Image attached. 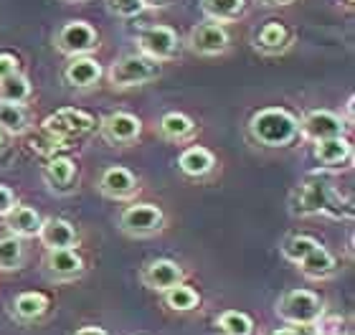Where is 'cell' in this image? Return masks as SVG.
<instances>
[{
	"label": "cell",
	"mask_w": 355,
	"mask_h": 335,
	"mask_svg": "<svg viewBox=\"0 0 355 335\" xmlns=\"http://www.w3.org/2000/svg\"><path fill=\"white\" fill-rule=\"evenodd\" d=\"M318 244H320L318 239L307 237V234H297V237L284 239V244H282V257L289 259L292 264H297V261H302Z\"/></svg>",
	"instance_id": "cell-31"
},
{
	"label": "cell",
	"mask_w": 355,
	"mask_h": 335,
	"mask_svg": "<svg viewBox=\"0 0 355 335\" xmlns=\"http://www.w3.org/2000/svg\"><path fill=\"white\" fill-rule=\"evenodd\" d=\"M297 267L307 280H327V277H333L338 272V261L325 246L318 244L302 261H297Z\"/></svg>",
	"instance_id": "cell-22"
},
{
	"label": "cell",
	"mask_w": 355,
	"mask_h": 335,
	"mask_svg": "<svg viewBox=\"0 0 355 335\" xmlns=\"http://www.w3.org/2000/svg\"><path fill=\"white\" fill-rule=\"evenodd\" d=\"M31 99V82L21 71L0 82V102L6 105H26Z\"/></svg>",
	"instance_id": "cell-28"
},
{
	"label": "cell",
	"mask_w": 355,
	"mask_h": 335,
	"mask_svg": "<svg viewBox=\"0 0 355 335\" xmlns=\"http://www.w3.org/2000/svg\"><path fill=\"white\" fill-rule=\"evenodd\" d=\"M157 127H160V135L171 142H185L196 135V122L183 112H165Z\"/></svg>",
	"instance_id": "cell-25"
},
{
	"label": "cell",
	"mask_w": 355,
	"mask_h": 335,
	"mask_svg": "<svg viewBox=\"0 0 355 335\" xmlns=\"http://www.w3.org/2000/svg\"><path fill=\"white\" fill-rule=\"evenodd\" d=\"M13 206H15V194L8 186H3V183H0V218L6 216Z\"/></svg>",
	"instance_id": "cell-36"
},
{
	"label": "cell",
	"mask_w": 355,
	"mask_h": 335,
	"mask_svg": "<svg viewBox=\"0 0 355 335\" xmlns=\"http://www.w3.org/2000/svg\"><path fill=\"white\" fill-rule=\"evenodd\" d=\"M18 71H21V64H18V59H15L13 53L0 51V82L8 79V76L18 74Z\"/></svg>",
	"instance_id": "cell-35"
},
{
	"label": "cell",
	"mask_w": 355,
	"mask_h": 335,
	"mask_svg": "<svg viewBox=\"0 0 355 335\" xmlns=\"http://www.w3.org/2000/svg\"><path fill=\"white\" fill-rule=\"evenodd\" d=\"M137 51L148 59L163 64V61H171L180 51V38L171 26H145V28L137 33Z\"/></svg>",
	"instance_id": "cell-8"
},
{
	"label": "cell",
	"mask_w": 355,
	"mask_h": 335,
	"mask_svg": "<svg viewBox=\"0 0 355 335\" xmlns=\"http://www.w3.org/2000/svg\"><path fill=\"white\" fill-rule=\"evenodd\" d=\"M345 135V119L330 110H310L300 119V137L310 142H322Z\"/></svg>",
	"instance_id": "cell-10"
},
{
	"label": "cell",
	"mask_w": 355,
	"mask_h": 335,
	"mask_svg": "<svg viewBox=\"0 0 355 335\" xmlns=\"http://www.w3.org/2000/svg\"><path fill=\"white\" fill-rule=\"evenodd\" d=\"M249 135L264 148H287L300 137V119L284 107H264L249 119Z\"/></svg>",
	"instance_id": "cell-2"
},
{
	"label": "cell",
	"mask_w": 355,
	"mask_h": 335,
	"mask_svg": "<svg viewBox=\"0 0 355 335\" xmlns=\"http://www.w3.org/2000/svg\"><path fill=\"white\" fill-rule=\"evenodd\" d=\"M229 31L221 23H198L193 26L191 33H188V49H191L196 56H203V59H211V56H221L229 49Z\"/></svg>",
	"instance_id": "cell-9"
},
{
	"label": "cell",
	"mask_w": 355,
	"mask_h": 335,
	"mask_svg": "<svg viewBox=\"0 0 355 335\" xmlns=\"http://www.w3.org/2000/svg\"><path fill=\"white\" fill-rule=\"evenodd\" d=\"M44 269L53 282H71V280L84 275V259L74 246H69V249H49L44 257Z\"/></svg>",
	"instance_id": "cell-13"
},
{
	"label": "cell",
	"mask_w": 355,
	"mask_h": 335,
	"mask_svg": "<svg viewBox=\"0 0 355 335\" xmlns=\"http://www.w3.org/2000/svg\"><path fill=\"white\" fill-rule=\"evenodd\" d=\"M41 214L31 206H23V203H15L13 209L8 211L3 216V223H6L8 234H13L18 239H33L41 229Z\"/></svg>",
	"instance_id": "cell-20"
},
{
	"label": "cell",
	"mask_w": 355,
	"mask_h": 335,
	"mask_svg": "<svg viewBox=\"0 0 355 335\" xmlns=\"http://www.w3.org/2000/svg\"><path fill=\"white\" fill-rule=\"evenodd\" d=\"M71 335H110L104 328H99V325H84V328L74 330Z\"/></svg>",
	"instance_id": "cell-38"
},
{
	"label": "cell",
	"mask_w": 355,
	"mask_h": 335,
	"mask_svg": "<svg viewBox=\"0 0 355 335\" xmlns=\"http://www.w3.org/2000/svg\"><path fill=\"white\" fill-rule=\"evenodd\" d=\"M325 313V302L312 290H289L277 302V315L287 325H315Z\"/></svg>",
	"instance_id": "cell-4"
},
{
	"label": "cell",
	"mask_w": 355,
	"mask_h": 335,
	"mask_svg": "<svg viewBox=\"0 0 355 335\" xmlns=\"http://www.w3.org/2000/svg\"><path fill=\"white\" fill-rule=\"evenodd\" d=\"M49 310V298L44 292H21L13 300V315L21 323H36L41 320Z\"/></svg>",
	"instance_id": "cell-24"
},
{
	"label": "cell",
	"mask_w": 355,
	"mask_h": 335,
	"mask_svg": "<svg viewBox=\"0 0 355 335\" xmlns=\"http://www.w3.org/2000/svg\"><path fill=\"white\" fill-rule=\"evenodd\" d=\"M292 31L282 21H269L264 23L257 33H254V49L264 56H282L292 46Z\"/></svg>",
	"instance_id": "cell-17"
},
{
	"label": "cell",
	"mask_w": 355,
	"mask_h": 335,
	"mask_svg": "<svg viewBox=\"0 0 355 335\" xmlns=\"http://www.w3.org/2000/svg\"><path fill=\"white\" fill-rule=\"evenodd\" d=\"M110 10L119 18H137L145 8L140 0H110Z\"/></svg>",
	"instance_id": "cell-34"
},
{
	"label": "cell",
	"mask_w": 355,
	"mask_h": 335,
	"mask_svg": "<svg viewBox=\"0 0 355 335\" xmlns=\"http://www.w3.org/2000/svg\"><path fill=\"white\" fill-rule=\"evenodd\" d=\"M315 157H318V163L322 168H327V171L350 168V163H353V145H350V140L345 135L315 142Z\"/></svg>",
	"instance_id": "cell-18"
},
{
	"label": "cell",
	"mask_w": 355,
	"mask_h": 335,
	"mask_svg": "<svg viewBox=\"0 0 355 335\" xmlns=\"http://www.w3.org/2000/svg\"><path fill=\"white\" fill-rule=\"evenodd\" d=\"M142 3V8L148 10V8H160V6H165V0H140Z\"/></svg>",
	"instance_id": "cell-39"
},
{
	"label": "cell",
	"mask_w": 355,
	"mask_h": 335,
	"mask_svg": "<svg viewBox=\"0 0 355 335\" xmlns=\"http://www.w3.org/2000/svg\"><path fill=\"white\" fill-rule=\"evenodd\" d=\"M67 3H84V0H67Z\"/></svg>",
	"instance_id": "cell-42"
},
{
	"label": "cell",
	"mask_w": 355,
	"mask_h": 335,
	"mask_svg": "<svg viewBox=\"0 0 355 335\" xmlns=\"http://www.w3.org/2000/svg\"><path fill=\"white\" fill-rule=\"evenodd\" d=\"M64 84L71 87V89H92L99 84L102 79V67L99 61L92 59V56H74L69 59V64L64 67V74H61Z\"/></svg>",
	"instance_id": "cell-16"
},
{
	"label": "cell",
	"mask_w": 355,
	"mask_h": 335,
	"mask_svg": "<svg viewBox=\"0 0 355 335\" xmlns=\"http://www.w3.org/2000/svg\"><path fill=\"white\" fill-rule=\"evenodd\" d=\"M41 178L51 194H69L76 183V163L67 155H53L46 160Z\"/></svg>",
	"instance_id": "cell-15"
},
{
	"label": "cell",
	"mask_w": 355,
	"mask_h": 335,
	"mask_svg": "<svg viewBox=\"0 0 355 335\" xmlns=\"http://www.w3.org/2000/svg\"><path fill=\"white\" fill-rule=\"evenodd\" d=\"M165 226V214L155 203H132L119 214V231L132 239H145L160 234Z\"/></svg>",
	"instance_id": "cell-6"
},
{
	"label": "cell",
	"mask_w": 355,
	"mask_h": 335,
	"mask_svg": "<svg viewBox=\"0 0 355 335\" xmlns=\"http://www.w3.org/2000/svg\"><path fill=\"white\" fill-rule=\"evenodd\" d=\"M96 188H99V194L112 198V201H130L132 196H137L140 183H137L132 171H127L122 165H110L102 171Z\"/></svg>",
	"instance_id": "cell-12"
},
{
	"label": "cell",
	"mask_w": 355,
	"mask_h": 335,
	"mask_svg": "<svg viewBox=\"0 0 355 335\" xmlns=\"http://www.w3.org/2000/svg\"><path fill=\"white\" fill-rule=\"evenodd\" d=\"M36 237L44 244L46 252L49 249H69V246H76V229L67 218H59V216L44 218Z\"/></svg>",
	"instance_id": "cell-19"
},
{
	"label": "cell",
	"mask_w": 355,
	"mask_h": 335,
	"mask_svg": "<svg viewBox=\"0 0 355 335\" xmlns=\"http://www.w3.org/2000/svg\"><path fill=\"white\" fill-rule=\"evenodd\" d=\"M140 280L148 290L165 292L175 287L178 282H183V267L173 259H153L142 267Z\"/></svg>",
	"instance_id": "cell-14"
},
{
	"label": "cell",
	"mask_w": 355,
	"mask_h": 335,
	"mask_svg": "<svg viewBox=\"0 0 355 335\" xmlns=\"http://www.w3.org/2000/svg\"><path fill=\"white\" fill-rule=\"evenodd\" d=\"M28 114L23 105H6L0 102V130L6 135H26L28 132Z\"/></svg>",
	"instance_id": "cell-27"
},
{
	"label": "cell",
	"mask_w": 355,
	"mask_h": 335,
	"mask_svg": "<svg viewBox=\"0 0 355 335\" xmlns=\"http://www.w3.org/2000/svg\"><path fill=\"white\" fill-rule=\"evenodd\" d=\"M99 135L110 145H132L140 140L142 119L130 112H112L99 122Z\"/></svg>",
	"instance_id": "cell-11"
},
{
	"label": "cell",
	"mask_w": 355,
	"mask_h": 335,
	"mask_svg": "<svg viewBox=\"0 0 355 335\" xmlns=\"http://www.w3.org/2000/svg\"><path fill=\"white\" fill-rule=\"evenodd\" d=\"M28 148L33 150V153H38V155H44L46 160H49V157L59 155L61 150L69 148V145H67V142L56 140V137H51V135H46L44 130H41V132L33 135V137L28 140Z\"/></svg>",
	"instance_id": "cell-32"
},
{
	"label": "cell",
	"mask_w": 355,
	"mask_h": 335,
	"mask_svg": "<svg viewBox=\"0 0 355 335\" xmlns=\"http://www.w3.org/2000/svg\"><path fill=\"white\" fill-rule=\"evenodd\" d=\"M289 214L292 216H333V218H353V209L343 203L340 194L333 188V183L320 175H310L289 196Z\"/></svg>",
	"instance_id": "cell-1"
},
{
	"label": "cell",
	"mask_w": 355,
	"mask_h": 335,
	"mask_svg": "<svg viewBox=\"0 0 355 335\" xmlns=\"http://www.w3.org/2000/svg\"><path fill=\"white\" fill-rule=\"evenodd\" d=\"M216 330L221 335H254V320L246 313L226 310L216 318Z\"/></svg>",
	"instance_id": "cell-29"
},
{
	"label": "cell",
	"mask_w": 355,
	"mask_h": 335,
	"mask_svg": "<svg viewBox=\"0 0 355 335\" xmlns=\"http://www.w3.org/2000/svg\"><path fill=\"white\" fill-rule=\"evenodd\" d=\"M348 3H355V0H348Z\"/></svg>",
	"instance_id": "cell-43"
},
{
	"label": "cell",
	"mask_w": 355,
	"mask_h": 335,
	"mask_svg": "<svg viewBox=\"0 0 355 335\" xmlns=\"http://www.w3.org/2000/svg\"><path fill=\"white\" fill-rule=\"evenodd\" d=\"M312 333L315 335H348V328H345V320L340 315H320L318 323L312 325Z\"/></svg>",
	"instance_id": "cell-33"
},
{
	"label": "cell",
	"mask_w": 355,
	"mask_h": 335,
	"mask_svg": "<svg viewBox=\"0 0 355 335\" xmlns=\"http://www.w3.org/2000/svg\"><path fill=\"white\" fill-rule=\"evenodd\" d=\"M6 145H8V135L3 132V130H0V153L6 150Z\"/></svg>",
	"instance_id": "cell-41"
},
{
	"label": "cell",
	"mask_w": 355,
	"mask_h": 335,
	"mask_svg": "<svg viewBox=\"0 0 355 335\" xmlns=\"http://www.w3.org/2000/svg\"><path fill=\"white\" fill-rule=\"evenodd\" d=\"M107 76H110V84L114 89L142 87V84H148L160 76V64L148 59V56H142L140 51L125 53V56H119V59L112 64Z\"/></svg>",
	"instance_id": "cell-3"
},
{
	"label": "cell",
	"mask_w": 355,
	"mask_h": 335,
	"mask_svg": "<svg viewBox=\"0 0 355 335\" xmlns=\"http://www.w3.org/2000/svg\"><path fill=\"white\" fill-rule=\"evenodd\" d=\"M23 264V239L8 234L0 237V269L3 272H13Z\"/></svg>",
	"instance_id": "cell-30"
},
{
	"label": "cell",
	"mask_w": 355,
	"mask_h": 335,
	"mask_svg": "<svg viewBox=\"0 0 355 335\" xmlns=\"http://www.w3.org/2000/svg\"><path fill=\"white\" fill-rule=\"evenodd\" d=\"M178 168L183 175L188 178H203L208 173L216 168V157L214 153L203 145H191V148H185L178 157Z\"/></svg>",
	"instance_id": "cell-21"
},
{
	"label": "cell",
	"mask_w": 355,
	"mask_h": 335,
	"mask_svg": "<svg viewBox=\"0 0 355 335\" xmlns=\"http://www.w3.org/2000/svg\"><path fill=\"white\" fill-rule=\"evenodd\" d=\"M53 46H56V51H61L64 56H69V59H74V56H89L92 51L99 49V36H96V31L92 23L67 21L56 31Z\"/></svg>",
	"instance_id": "cell-7"
},
{
	"label": "cell",
	"mask_w": 355,
	"mask_h": 335,
	"mask_svg": "<svg viewBox=\"0 0 355 335\" xmlns=\"http://www.w3.org/2000/svg\"><path fill=\"white\" fill-rule=\"evenodd\" d=\"M96 127V119L84 110H76V107H64V110H56L53 114L41 122V130L46 135H51L56 140L61 142H71L76 137H82V135L92 132Z\"/></svg>",
	"instance_id": "cell-5"
},
{
	"label": "cell",
	"mask_w": 355,
	"mask_h": 335,
	"mask_svg": "<svg viewBox=\"0 0 355 335\" xmlns=\"http://www.w3.org/2000/svg\"><path fill=\"white\" fill-rule=\"evenodd\" d=\"M163 298H165V305L171 307L173 313H191V310H196L200 305V295L185 282H178L175 287L165 290Z\"/></svg>",
	"instance_id": "cell-26"
},
{
	"label": "cell",
	"mask_w": 355,
	"mask_h": 335,
	"mask_svg": "<svg viewBox=\"0 0 355 335\" xmlns=\"http://www.w3.org/2000/svg\"><path fill=\"white\" fill-rule=\"evenodd\" d=\"M200 10L208 21L226 26V23H234L244 15L246 0H200Z\"/></svg>",
	"instance_id": "cell-23"
},
{
	"label": "cell",
	"mask_w": 355,
	"mask_h": 335,
	"mask_svg": "<svg viewBox=\"0 0 355 335\" xmlns=\"http://www.w3.org/2000/svg\"><path fill=\"white\" fill-rule=\"evenodd\" d=\"M272 335H315V333H312V325H287V328L274 330Z\"/></svg>",
	"instance_id": "cell-37"
},
{
	"label": "cell",
	"mask_w": 355,
	"mask_h": 335,
	"mask_svg": "<svg viewBox=\"0 0 355 335\" xmlns=\"http://www.w3.org/2000/svg\"><path fill=\"white\" fill-rule=\"evenodd\" d=\"M261 6H289V3H295V0H259Z\"/></svg>",
	"instance_id": "cell-40"
}]
</instances>
